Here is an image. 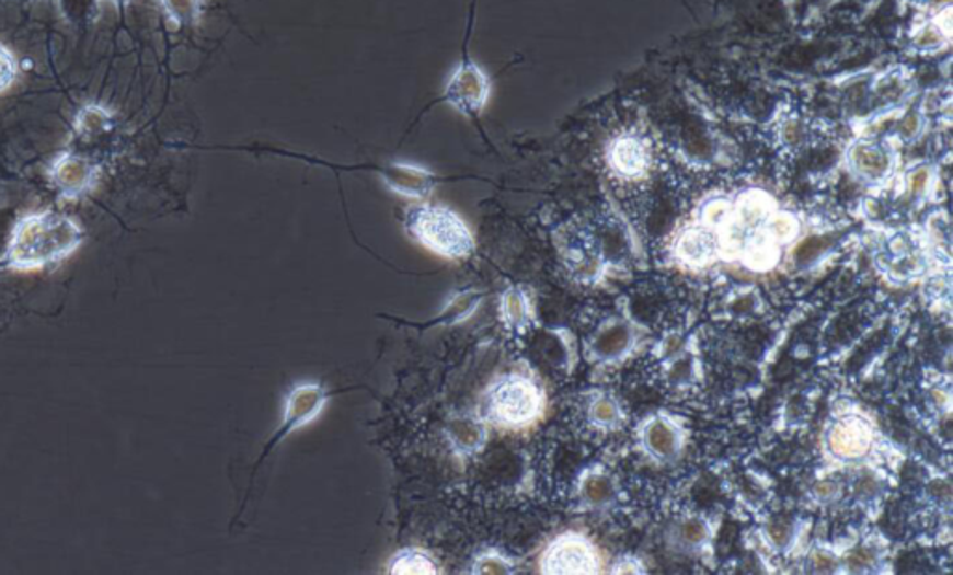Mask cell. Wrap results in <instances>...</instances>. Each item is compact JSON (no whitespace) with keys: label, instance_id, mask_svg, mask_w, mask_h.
<instances>
[{"label":"cell","instance_id":"obj_13","mask_svg":"<svg viewBox=\"0 0 953 575\" xmlns=\"http://www.w3.org/2000/svg\"><path fill=\"white\" fill-rule=\"evenodd\" d=\"M609 162H611L615 172L622 177H639L648 168V151L639 138H619L613 143Z\"/></svg>","mask_w":953,"mask_h":575},{"label":"cell","instance_id":"obj_15","mask_svg":"<svg viewBox=\"0 0 953 575\" xmlns=\"http://www.w3.org/2000/svg\"><path fill=\"white\" fill-rule=\"evenodd\" d=\"M390 574H420V575H436L440 570L436 566L433 559L428 557L427 553L422 550H403L397 553L395 557L390 561Z\"/></svg>","mask_w":953,"mask_h":575},{"label":"cell","instance_id":"obj_23","mask_svg":"<svg viewBox=\"0 0 953 575\" xmlns=\"http://www.w3.org/2000/svg\"><path fill=\"white\" fill-rule=\"evenodd\" d=\"M18 58L7 45L0 44V93L8 92L18 81Z\"/></svg>","mask_w":953,"mask_h":575},{"label":"cell","instance_id":"obj_29","mask_svg":"<svg viewBox=\"0 0 953 575\" xmlns=\"http://www.w3.org/2000/svg\"><path fill=\"white\" fill-rule=\"evenodd\" d=\"M615 574H643V564L632 557H625L620 563L615 564Z\"/></svg>","mask_w":953,"mask_h":575},{"label":"cell","instance_id":"obj_18","mask_svg":"<svg viewBox=\"0 0 953 575\" xmlns=\"http://www.w3.org/2000/svg\"><path fill=\"white\" fill-rule=\"evenodd\" d=\"M162 12L174 25H193L202 15L204 0H159Z\"/></svg>","mask_w":953,"mask_h":575},{"label":"cell","instance_id":"obj_25","mask_svg":"<svg viewBox=\"0 0 953 575\" xmlns=\"http://www.w3.org/2000/svg\"><path fill=\"white\" fill-rule=\"evenodd\" d=\"M510 563L500 553H484L473 564V574H510Z\"/></svg>","mask_w":953,"mask_h":575},{"label":"cell","instance_id":"obj_6","mask_svg":"<svg viewBox=\"0 0 953 575\" xmlns=\"http://www.w3.org/2000/svg\"><path fill=\"white\" fill-rule=\"evenodd\" d=\"M825 446L836 460L859 462L872 451V425L861 415L838 417L825 433Z\"/></svg>","mask_w":953,"mask_h":575},{"label":"cell","instance_id":"obj_28","mask_svg":"<svg viewBox=\"0 0 953 575\" xmlns=\"http://www.w3.org/2000/svg\"><path fill=\"white\" fill-rule=\"evenodd\" d=\"M873 563L872 551L854 550L848 557V566L854 570H864Z\"/></svg>","mask_w":953,"mask_h":575},{"label":"cell","instance_id":"obj_9","mask_svg":"<svg viewBox=\"0 0 953 575\" xmlns=\"http://www.w3.org/2000/svg\"><path fill=\"white\" fill-rule=\"evenodd\" d=\"M326 404V393L317 383H302L287 396L282 434H289L317 419Z\"/></svg>","mask_w":953,"mask_h":575},{"label":"cell","instance_id":"obj_16","mask_svg":"<svg viewBox=\"0 0 953 575\" xmlns=\"http://www.w3.org/2000/svg\"><path fill=\"white\" fill-rule=\"evenodd\" d=\"M582 497L588 507H607L615 497V484L611 476L600 475V473L585 476L582 481Z\"/></svg>","mask_w":953,"mask_h":575},{"label":"cell","instance_id":"obj_17","mask_svg":"<svg viewBox=\"0 0 953 575\" xmlns=\"http://www.w3.org/2000/svg\"><path fill=\"white\" fill-rule=\"evenodd\" d=\"M588 419L593 421L595 427L606 428V430L619 427L622 421L619 402L609 395L596 396L588 406Z\"/></svg>","mask_w":953,"mask_h":575},{"label":"cell","instance_id":"obj_2","mask_svg":"<svg viewBox=\"0 0 953 575\" xmlns=\"http://www.w3.org/2000/svg\"><path fill=\"white\" fill-rule=\"evenodd\" d=\"M406 228L410 235L427 248L428 252L446 260H468L475 250L471 229L464 218L444 205L410 207Z\"/></svg>","mask_w":953,"mask_h":575},{"label":"cell","instance_id":"obj_30","mask_svg":"<svg viewBox=\"0 0 953 575\" xmlns=\"http://www.w3.org/2000/svg\"><path fill=\"white\" fill-rule=\"evenodd\" d=\"M112 2H116V4H119V2H129V0H112Z\"/></svg>","mask_w":953,"mask_h":575},{"label":"cell","instance_id":"obj_27","mask_svg":"<svg viewBox=\"0 0 953 575\" xmlns=\"http://www.w3.org/2000/svg\"><path fill=\"white\" fill-rule=\"evenodd\" d=\"M812 564H814V568H816L817 572H824V574L835 572L836 566H838L836 559L833 557L830 553H827V551H816L814 557H812Z\"/></svg>","mask_w":953,"mask_h":575},{"label":"cell","instance_id":"obj_4","mask_svg":"<svg viewBox=\"0 0 953 575\" xmlns=\"http://www.w3.org/2000/svg\"><path fill=\"white\" fill-rule=\"evenodd\" d=\"M492 97V81L486 69L471 58L457 64L446 84H444V101L452 111L464 118H479Z\"/></svg>","mask_w":953,"mask_h":575},{"label":"cell","instance_id":"obj_24","mask_svg":"<svg viewBox=\"0 0 953 575\" xmlns=\"http://www.w3.org/2000/svg\"><path fill=\"white\" fill-rule=\"evenodd\" d=\"M854 164L859 168L862 177H868V180H880L886 170L885 157L877 153V151L859 153L857 159H854Z\"/></svg>","mask_w":953,"mask_h":575},{"label":"cell","instance_id":"obj_20","mask_svg":"<svg viewBox=\"0 0 953 575\" xmlns=\"http://www.w3.org/2000/svg\"><path fill=\"white\" fill-rule=\"evenodd\" d=\"M768 231L769 235L773 237V241L779 242L780 246H782V244H788V242H793L797 239L801 226H799L797 218L790 215V212L777 210L768 222Z\"/></svg>","mask_w":953,"mask_h":575},{"label":"cell","instance_id":"obj_21","mask_svg":"<svg viewBox=\"0 0 953 575\" xmlns=\"http://www.w3.org/2000/svg\"><path fill=\"white\" fill-rule=\"evenodd\" d=\"M676 537L680 540L681 545L694 550V548L704 545V542L710 539V527H708L707 521L700 520V518H691V520L681 521Z\"/></svg>","mask_w":953,"mask_h":575},{"label":"cell","instance_id":"obj_12","mask_svg":"<svg viewBox=\"0 0 953 575\" xmlns=\"http://www.w3.org/2000/svg\"><path fill=\"white\" fill-rule=\"evenodd\" d=\"M635 334L633 329L625 321L607 322L606 326H601L596 332L595 337L590 341V354L600 361H611L619 359L624 354L630 353L633 347Z\"/></svg>","mask_w":953,"mask_h":575},{"label":"cell","instance_id":"obj_3","mask_svg":"<svg viewBox=\"0 0 953 575\" xmlns=\"http://www.w3.org/2000/svg\"><path fill=\"white\" fill-rule=\"evenodd\" d=\"M544 412V393L531 378L510 372L490 383L484 393V415L495 427L518 430L531 427Z\"/></svg>","mask_w":953,"mask_h":575},{"label":"cell","instance_id":"obj_5","mask_svg":"<svg viewBox=\"0 0 953 575\" xmlns=\"http://www.w3.org/2000/svg\"><path fill=\"white\" fill-rule=\"evenodd\" d=\"M540 572L550 575L600 574V551L587 537L564 532L546 548Z\"/></svg>","mask_w":953,"mask_h":575},{"label":"cell","instance_id":"obj_26","mask_svg":"<svg viewBox=\"0 0 953 575\" xmlns=\"http://www.w3.org/2000/svg\"><path fill=\"white\" fill-rule=\"evenodd\" d=\"M768 537L774 545H786L792 539V529L786 526V524H771L768 527Z\"/></svg>","mask_w":953,"mask_h":575},{"label":"cell","instance_id":"obj_22","mask_svg":"<svg viewBox=\"0 0 953 575\" xmlns=\"http://www.w3.org/2000/svg\"><path fill=\"white\" fill-rule=\"evenodd\" d=\"M479 302H481V297L475 295V292L466 291L462 295H457V297L452 298L451 302L447 303L446 310L441 311L444 313V321L451 322V324L452 322L464 321L475 311Z\"/></svg>","mask_w":953,"mask_h":575},{"label":"cell","instance_id":"obj_10","mask_svg":"<svg viewBox=\"0 0 953 575\" xmlns=\"http://www.w3.org/2000/svg\"><path fill=\"white\" fill-rule=\"evenodd\" d=\"M675 254L689 268H704L719 257V239L712 229L689 228L678 237Z\"/></svg>","mask_w":953,"mask_h":575},{"label":"cell","instance_id":"obj_14","mask_svg":"<svg viewBox=\"0 0 953 575\" xmlns=\"http://www.w3.org/2000/svg\"><path fill=\"white\" fill-rule=\"evenodd\" d=\"M500 313H502V321L507 324L508 329L526 330L529 317H531V308H529L526 292L518 287H510L503 292Z\"/></svg>","mask_w":953,"mask_h":575},{"label":"cell","instance_id":"obj_19","mask_svg":"<svg viewBox=\"0 0 953 575\" xmlns=\"http://www.w3.org/2000/svg\"><path fill=\"white\" fill-rule=\"evenodd\" d=\"M111 112L100 105H87L74 118V130L79 135H90L106 129L111 124Z\"/></svg>","mask_w":953,"mask_h":575},{"label":"cell","instance_id":"obj_11","mask_svg":"<svg viewBox=\"0 0 953 575\" xmlns=\"http://www.w3.org/2000/svg\"><path fill=\"white\" fill-rule=\"evenodd\" d=\"M684 436L675 423L665 417H652L643 428V447L654 460L670 462L680 455Z\"/></svg>","mask_w":953,"mask_h":575},{"label":"cell","instance_id":"obj_8","mask_svg":"<svg viewBox=\"0 0 953 575\" xmlns=\"http://www.w3.org/2000/svg\"><path fill=\"white\" fill-rule=\"evenodd\" d=\"M380 177L391 192L412 199L427 198L436 185V177L430 170L412 162H391L382 170Z\"/></svg>","mask_w":953,"mask_h":575},{"label":"cell","instance_id":"obj_7","mask_svg":"<svg viewBox=\"0 0 953 575\" xmlns=\"http://www.w3.org/2000/svg\"><path fill=\"white\" fill-rule=\"evenodd\" d=\"M101 170L87 157L66 151L49 168V180L64 199H79L95 188Z\"/></svg>","mask_w":953,"mask_h":575},{"label":"cell","instance_id":"obj_1","mask_svg":"<svg viewBox=\"0 0 953 575\" xmlns=\"http://www.w3.org/2000/svg\"><path fill=\"white\" fill-rule=\"evenodd\" d=\"M84 231L74 218L45 209L18 220L7 246V265L18 273H36L62 263L81 248Z\"/></svg>","mask_w":953,"mask_h":575}]
</instances>
